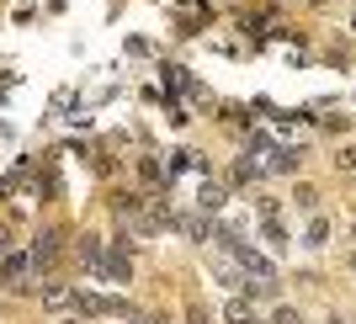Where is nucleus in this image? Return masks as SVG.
<instances>
[{
    "label": "nucleus",
    "mask_w": 356,
    "mask_h": 324,
    "mask_svg": "<svg viewBox=\"0 0 356 324\" xmlns=\"http://www.w3.org/2000/svg\"><path fill=\"white\" fill-rule=\"evenodd\" d=\"M102 277L106 282H128V277H134V266L122 261V255H106V261H102Z\"/></svg>",
    "instance_id": "1"
},
{
    "label": "nucleus",
    "mask_w": 356,
    "mask_h": 324,
    "mask_svg": "<svg viewBox=\"0 0 356 324\" xmlns=\"http://www.w3.org/2000/svg\"><path fill=\"white\" fill-rule=\"evenodd\" d=\"M32 271V255H11V261H6V282H22Z\"/></svg>",
    "instance_id": "2"
},
{
    "label": "nucleus",
    "mask_w": 356,
    "mask_h": 324,
    "mask_svg": "<svg viewBox=\"0 0 356 324\" xmlns=\"http://www.w3.org/2000/svg\"><path fill=\"white\" fill-rule=\"evenodd\" d=\"M229 324H255V319H250V303H245V298H234V303H229Z\"/></svg>",
    "instance_id": "3"
},
{
    "label": "nucleus",
    "mask_w": 356,
    "mask_h": 324,
    "mask_svg": "<svg viewBox=\"0 0 356 324\" xmlns=\"http://www.w3.org/2000/svg\"><path fill=\"white\" fill-rule=\"evenodd\" d=\"M202 207H223V186H202Z\"/></svg>",
    "instance_id": "4"
},
{
    "label": "nucleus",
    "mask_w": 356,
    "mask_h": 324,
    "mask_svg": "<svg viewBox=\"0 0 356 324\" xmlns=\"http://www.w3.org/2000/svg\"><path fill=\"white\" fill-rule=\"evenodd\" d=\"M277 324H303V319H298V309H277Z\"/></svg>",
    "instance_id": "5"
}]
</instances>
